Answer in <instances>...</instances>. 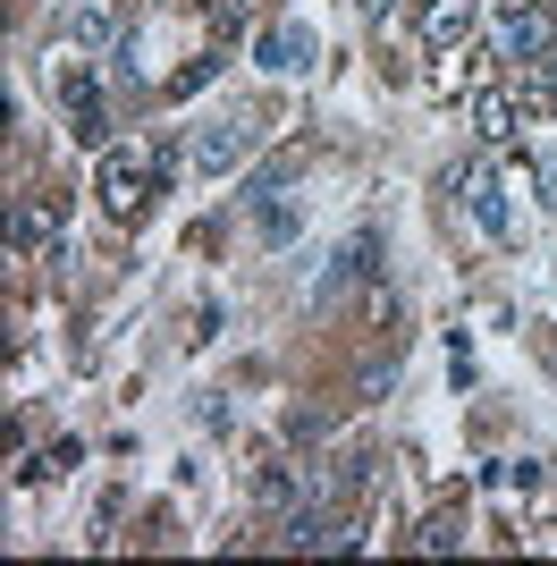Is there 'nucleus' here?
I'll return each instance as SVG.
<instances>
[{"label":"nucleus","instance_id":"1","mask_svg":"<svg viewBox=\"0 0 557 566\" xmlns=\"http://www.w3.org/2000/svg\"><path fill=\"white\" fill-rule=\"evenodd\" d=\"M153 169L161 161H144V153H102V169H93V203H102V220L111 229H127V220L144 212V195H153Z\"/></svg>","mask_w":557,"mask_h":566},{"label":"nucleus","instance_id":"2","mask_svg":"<svg viewBox=\"0 0 557 566\" xmlns=\"http://www.w3.org/2000/svg\"><path fill=\"white\" fill-rule=\"evenodd\" d=\"M456 195H464V212H473V229H482V237H498V245L515 237V212H507V178H498L490 161H456Z\"/></svg>","mask_w":557,"mask_h":566},{"label":"nucleus","instance_id":"3","mask_svg":"<svg viewBox=\"0 0 557 566\" xmlns=\"http://www.w3.org/2000/svg\"><path fill=\"white\" fill-rule=\"evenodd\" d=\"M245 153H254V118H211L203 136H195V153H186V161L203 169V178H229Z\"/></svg>","mask_w":557,"mask_h":566},{"label":"nucleus","instance_id":"4","mask_svg":"<svg viewBox=\"0 0 557 566\" xmlns=\"http://www.w3.org/2000/svg\"><path fill=\"white\" fill-rule=\"evenodd\" d=\"M507 94L524 118H557V60L540 51V60H507Z\"/></svg>","mask_w":557,"mask_h":566},{"label":"nucleus","instance_id":"5","mask_svg":"<svg viewBox=\"0 0 557 566\" xmlns=\"http://www.w3.org/2000/svg\"><path fill=\"white\" fill-rule=\"evenodd\" d=\"M549 43H557V9H549V0H540V9L498 18V60H540Z\"/></svg>","mask_w":557,"mask_h":566},{"label":"nucleus","instance_id":"6","mask_svg":"<svg viewBox=\"0 0 557 566\" xmlns=\"http://www.w3.org/2000/svg\"><path fill=\"white\" fill-rule=\"evenodd\" d=\"M69 127L85 144L111 136V111H102V85H93V69H69Z\"/></svg>","mask_w":557,"mask_h":566},{"label":"nucleus","instance_id":"7","mask_svg":"<svg viewBox=\"0 0 557 566\" xmlns=\"http://www.w3.org/2000/svg\"><path fill=\"white\" fill-rule=\"evenodd\" d=\"M473 34V0H422V43L431 51H456Z\"/></svg>","mask_w":557,"mask_h":566},{"label":"nucleus","instance_id":"8","mask_svg":"<svg viewBox=\"0 0 557 566\" xmlns=\"http://www.w3.org/2000/svg\"><path fill=\"white\" fill-rule=\"evenodd\" d=\"M371 271H380V237H355L347 254L329 262V280H322V305H338V296H347L355 280H371Z\"/></svg>","mask_w":557,"mask_h":566},{"label":"nucleus","instance_id":"9","mask_svg":"<svg viewBox=\"0 0 557 566\" xmlns=\"http://www.w3.org/2000/svg\"><path fill=\"white\" fill-rule=\"evenodd\" d=\"M473 127H482V144L515 136V94H507V85H482V94H473Z\"/></svg>","mask_w":557,"mask_h":566},{"label":"nucleus","instance_id":"10","mask_svg":"<svg viewBox=\"0 0 557 566\" xmlns=\"http://www.w3.org/2000/svg\"><path fill=\"white\" fill-rule=\"evenodd\" d=\"M304 51H313V34H304V25H271V34H262V69H304Z\"/></svg>","mask_w":557,"mask_h":566},{"label":"nucleus","instance_id":"11","mask_svg":"<svg viewBox=\"0 0 557 566\" xmlns=\"http://www.w3.org/2000/svg\"><path fill=\"white\" fill-rule=\"evenodd\" d=\"M296 491H304L296 465H262L254 473V507H271V516H278V507H296Z\"/></svg>","mask_w":557,"mask_h":566},{"label":"nucleus","instance_id":"12","mask_svg":"<svg viewBox=\"0 0 557 566\" xmlns=\"http://www.w3.org/2000/svg\"><path fill=\"white\" fill-rule=\"evenodd\" d=\"M34 245H60V212H34V203H18V254H34Z\"/></svg>","mask_w":557,"mask_h":566},{"label":"nucleus","instance_id":"13","mask_svg":"<svg viewBox=\"0 0 557 566\" xmlns=\"http://www.w3.org/2000/svg\"><path fill=\"white\" fill-rule=\"evenodd\" d=\"M296 161H304V153H271V161H262L254 178H245V195H262V203H271V195L287 187V178H296Z\"/></svg>","mask_w":557,"mask_h":566},{"label":"nucleus","instance_id":"14","mask_svg":"<svg viewBox=\"0 0 557 566\" xmlns=\"http://www.w3.org/2000/svg\"><path fill=\"white\" fill-rule=\"evenodd\" d=\"M262 237H271V245H287V237H296V203H271V212H262Z\"/></svg>","mask_w":557,"mask_h":566},{"label":"nucleus","instance_id":"15","mask_svg":"<svg viewBox=\"0 0 557 566\" xmlns=\"http://www.w3.org/2000/svg\"><path fill=\"white\" fill-rule=\"evenodd\" d=\"M414 549H456V524H448V516H431V524L414 533Z\"/></svg>","mask_w":557,"mask_h":566},{"label":"nucleus","instance_id":"16","mask_svg":"<svg viewBox=\"0 0 557 566\" xmlns=\"http://www.w3.org/2000/svg\"><path fill=\"white\" fill-rule=\"evenodd\" d=\"M515 9H540V0H498V18H515Z\"/></svg>","mask_w":557,"mask_h":566}]
</instances>
